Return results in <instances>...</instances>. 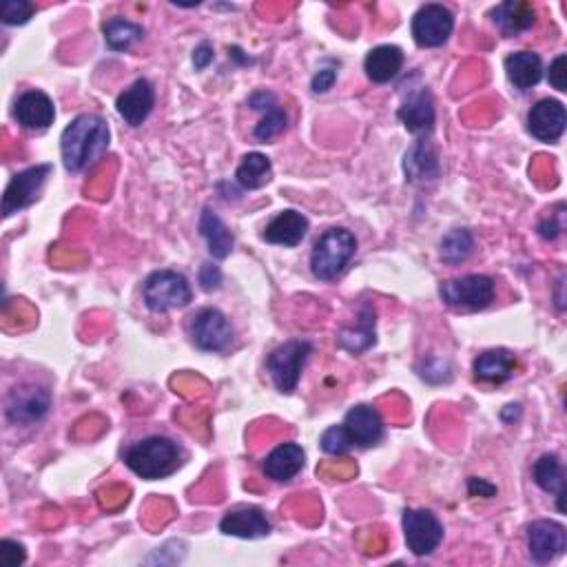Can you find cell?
I'll return each instance as SVG.
<instances>
[{"label": "cell", "instance_id": "6da1fadb", "mask_svg": "<svg viewBox=\"0 0 567 567\" xmlns=\"http://www.w3.org/2000/svg\"><path fill=\"white\" fill-rule=\"evenodd\" d=\"M109 149V127L107 120L96 113H82L71 120V125L63 131L60 138V153H63L65 169L80 173L91 167L102 153Z\"/></svg>", "mask_w": 567, "mask_h": 567}, {"label": "cell", "instance_id": "7a4b0ae2", "mask_svg": "<svg viewBox=\"0 0 567 567\" xmlns=\"http://www.w3.org/2000/svg\"><path fill=\"white\" fill-rule=\"evenodd\" d=\"M125 463L140 479L158 481L171 477V474L180 468L182 450L178 443L171 441L169 437L153 435L129 446L125 450Z\"/></svg>", "mask_w": 567, "mask_h": 567}, {"label": "cell", "instance_id": "3957f363", "mask_svg": "<svg viewBox=\"0 0 567 567\" xmlns=\"http://www.w3.org/2000/svg\"><path fill=\"white\" fill-rule=\"evenodd\" d=\"M357 251L355 235L348 229H328L313 246L311 253V271L322 282H331L337 275L344 273L348 262L353 260Z\"/></svg>", "mask_w": 567, "mask_h": 567}, {"label": "cell", "instance_id": "277c9868", "mask_svg": "<svg viewBox=\"0 0 567 567\" xmlns=\"http://www.w3.org/2000/svg\"><path fill=\"white\" fill-rule=\"evenodd\" d=\"M313 355V344L306 339H291L277 346L271 355L266 357V370L271 375L275 388L284 395H293L300 384L302 370Z\"/></svg>", "mask_w": 567, "mask_h": 567}, {"label": "cell", "instance_id": "5b68a950", "mask_svg": "<svg viewBox=\"0 0 567 567\" xmlns=\"http://www.w3.org/2000/svg\"><path fill=\"white\" fill-rule=\"evenodd\" d=\"M497 286L488 275H463L457 280H446L439 286L441 300L455 311L477 313L494 302Z\"/></svg>", "mask_w": 567, "mask_h": 567}, {"label": "cell", "instance_id": "8992f818", "mask_svg": "<svg viewBox=\"0 0 567 567\" xmlns=\"http://www.w3.org/2000/svg\"><path fill=\"white\" fill-rule=\"evenodd\" d=\"M142 297L153 313H167L173 308H184L191 302V286L182 273L156 271L142 286Z\"/></svg>", "mask_w": 567, "mask_h": 567}, {"label": "cell", "instance_id": "52a82bcc", "mask_svg": "<svg viewBox=\"0 0 567 567\" xmlns=\"http://www.w3.org/2000/svg\"><path fill=\"white\" fill-rule=\"evenodd\" d=\"M51 408L49 388L38 384H20L12 388L5 401L7 421L14 426H34Z\"/></svg>", "mask_w": 567, "mask_h": 567}, {"label": "cell", "instance_id": "ba28073f", "mask_svg": "<svg viewBox=\"0 0 567 567\" xmlns=\"http://www.w3.org/2000/svg\"><path fill=\"white\" fill-rule=\"evenodd\" d=\"M189 333L193 344L206 353H220L233 342V326L218 308H202L191 317Z\"/></svg>", "mask_w": 567, "mask_h": 567}, {"label": "cell", "instance_id": "9c48e42d", "mask_svg": "<svg viewBox=\"0 0 567 567\" xmlns=\"http://www.w3.org/2000/svg\"><path fill=\"white\" fill-rule=\"evenodd\" d=\"M49 175L51 164H36V167L16 173L3 195V218H12L14 213L32 206L38 200V193L43 191Z\"/></svg>", "mask_w": 567, "mask_h": 567}, {"label": "cell", "instance_id": "30bf717a", "mask_svg": "<svg viewBox=\"0 0 567 567\" xmlns=\"http://www.w3.org/2000/svg\"><path fill=\"white\" fill-rule=\"evenodd\" d=\"M455 29V14L446 5L428 3L412 18V38L419 47H441Z\"/></svg>", "mask_w": 567, "mask_h": 567}, {"label": "cell", "instance_id": "8fae6325", "mask_svg": "<svg viewBox=\"0 0 567 567\" xmlns=\"http://www.w3.org/2000/svg\"><path fill=\"white\" fill-rule=\"evenodd\" d=\"M404 536L408 550L415 556H430L443 541V525L435 512L406 510Z\"/></svg>", "mask_w": 567, "mask_h": 567}, {"label": "cell", "instance_id": "7c38bea8", "mask_svg": "<svg viewBox=\"0 0 567 567\" xmlns=\"http://www.w3.org/2000/svg\"><path fill=\"white\" fill-rule=\"evenodd\" d=\"M14 118L27 131H47L56 120V107L45 91L29 89L16 100Z\"/></svg>", "mask_w": 567, "mask_h": 567}, {"label": "cell", "instance_id": "4fadbf2b", "mask_svg": "<svg viewBox=\"0 0 567 567\" xmlns=\"http://www.w3.org/2000/svg\"><path fill=\"white\" fill-rule=\"evenodd\" d=\"M567 548V532L556 521H534L528 528V550L536 563H550Z\"/></svg>", "mask_w": 567, "mask_h": 567}, {"label": "cell", "instance_id": "5bb4252c", "mask_svg": "<svg viewBox=\"0 0 567 567\" xmlns=\"http://www.w3.org/2000/svg\"><path fill=\"white\" fill-rule=\"evenodd\" d=\"M397 116L401 120L412 136H430L432 129H435L437 122V109H435V100H432V94L426 89H419L415 94H410L404 105L399 107Z\"/></svg>", "mask_w": 567, "mask_h": 567}, {"label": "cell", "instance_id": "9a60e30c", "mask_svg": "<svg viewBox=\"0 0 567 567\" xmlns=\"http://www.w3.org/2000/svg\"><path fill=\"white\" fill-rule=\"evenodd\" d=\"M156 107V89L147 78H138L129 89L122 91L116 100L120 118L131 127H140Z\"/></svg>", "mask_w": 567, "mask_h": 567}, {"label": "cell", "instance_id": "2e32d148", "mask_svg": "<svg viewBox=\"0 0 567 567\" xmlns=\"http://www.w3.org/2000/svg\"><path fill=\"white\" fill-rule=\"evenodd\" d=\"M342 426L350 443L359 448H373L384 439V421L373 406L350 408Z\"/></svg>", "mask_w": 567, "mask_h": 567}, {"label": "cell", "instance_id": "e0dca14e", "mask_svg": "<svg viewBox=\"0 0 567 567\" xmlns=\"http://www.w3.org/2000/svg\"><path fill=\"white\" fill-rule=\"evenodd\" d=\"M567 111L559 100H541L536 102L528 113V131L541 142H556L565 131Z\"/></svg>", "mask_w": 567, "mask_h": 567}, {"label": "cell", "instance_id": "ac0fdd59", "mask_svg": "<svg viewBox=\"0 0 567 567\" xmlns=\"http://www.w3.org/2000/svg\"><path fill=\"white\" fill-rule=\"evenodd\" d=\"M220 530L226 536H237V539H262L273 530L271 521L266 519V514L260 508H237L226 512V517L220 521Z\"/></svg>", "mask_w": 567, "mask_h": 567}, {"label": "cell", "instance_id": "d6986e66", "mask_svg": "<svg viewBox=\"0 0 567 567\" xmlns=\"http://www.w3.org/2000/svg\"><path fill=\"white\" fill-rule=\"evenodd\" d=\"M306 461V452L297 443H280L271 455L264 459V474L266 479L275 483H288L302 472Z\"/></svg>", "mask_w": 567, "mask_h": 567}, {"label": "cell", "instance_id": "ffe728a7", "mask_svg": "<svg viewBox=\"0 0 567 567\" xmlns=\"http://www.w3.org/2000/svg\"><path fill=\"white\" fill-rule=\"evenodd\" d=\"M308 233V220L306 215L300 211H282L277 213L275 218L266 224V229L262 233L264 240L268 244H280V246H297L302 244V240Z\"/></svg>", "mask_w": 567, "mask_h": 567}, {"label": "cell", "instance_id": "44dd1931", "mask_svg": "<svg viewBox=\"0 0 567 567\" xmlns=\"http://www.w3.org/2000/svg\"><path fill=\"white\" fill-rule=\"evenodd\" d=\"M249 105L255 111H264V118L260 120V125H257L255 131H253V136L260 142L273 140L286 129L288 116H286V111L280 105H277V100H275L271 91H257V94L251 96Z\"/></svg>", "mask_w": 567, "mask_h": 567}, {"label": "cell", "instance_id": "7402d4cb", "mask_svg": "<svg viewBox=\"0 0 567 567\" xmlns=\"http://www.w3.org/2000/svg\"><path fill=\"white\" fill-rule=\"evenodd\" d=\"M492 23L497 25L505 36H519L536 25V12L530 3L505 0V3L492 9Z\"/></svg>", "mask_w": 567, "mask_h": 567}, {"label": "cell", "instance_id": "603a6c76", "mask_svg": "<svg viewBox=\"0 0 567 567\" xmlns=\"http://www.w3.org/2000/svg\"><path fill=\"white\" fill-rule=\"evenodd\" d=\"M404 171L412 184H426L435 182L441 173L437 151L430 147V142L417 140L406 153Z\"/></svg>", "mask_w": 567, "mask_h": 567}, {"label": "cell", "instance_id": "cb8c5ba5", "mask_svg": "<svg viewBox=\"0 0 567 567\" xmlns=\"http://www.w3.org/2000/svg\"><path fill=\"white\" fill-rule=\"evenodd\" d=\"M401 67H404V51L397 45H379L370 49V54L364 60L366 76L377 85H386V82L395 80Z\"/></svg>", "mask_w": 567, "mask_h": 567}, {"label": "cell", "instance_id": "d4e9b609", "mask_svg": "<svg viewBox=\"0 0 567 567\" xmlns=\"http://www.w3.org/2000/svg\"><path fill=\"white\" fill-rule=\"evenodd\" d=\"M517 357L505 348L486 350V353L474 359V377L488 384H503L514 375Z\"/></svg>", "mask_w": 567, "mask_h": 567}, {"label": "cell", "instance_id": "484cf974", "mask_svg": "<svg viewBox=\"0 0 567 567\" xmlns=\"http://www.w3.org/2000/svg\"><path fill=\"white\" fill-rule=\"evenodd\" d=\"M505 74L517 89H532L543 78V63L534 51H517L505 58Z\"/></svg>", "mask_w": 567, "mask_h": 567}, {"label": "cell", "instance_id": "4316f807", "mask_svg": "<svg viewBox=\"0 0 567 567\" xmlns=\"http://www.w3.org/2000/svg\"><path fill=\"white\" fill-rule=\"evenodd\" d=\"M339 346L346 348L348 353L359 355L368 350L370 346H375V308L370 304H364L362 311H359V319L355 326L344 328L339 333Z\"/></svg>", "mask_w": 567, "mask_h": 567}, {"label": "cell", "instance_id": "83f0119b", "mask_svg": "<svg viewBox=\"0 0 567 567\" xmlns=\"http://www.w3.org/2000/svg\"><path fill=\"white\" fill-rule=\"evenodd\" d=\"M200 233L215 260H224V257L231 255L235 237L229 231V226H226L211 209H204L200 215Z\"/></svg>", "mask_w": 567, "mask_h": 567}, {"label": "cell", "instance_id": "f1b7e54d", "mask_svg": "<svg viewBox=\"0 0 567 567\" xmlns=\"http://www.w3.org/2000/svg\"><path fill=\"white\" fill-rule=\"evenodd\" d=\"M271 175H273L271 160H268L264 153H249V156H244L240 167H237L235 180L242 189L255 191V189H262L264 184H268Z\"/></svg>", "mask_w": 567, "mask_h": 567}, {"label": "cell", "instance_id": "f546056e", "mask_svg": "<svg viewBox=\"0 0 567 567\" xmlns=\"http://www.w3.org/2000/svg\"><path fill=\"white\" fill-rule=\"evenodd\" d=\"M532 477L536 486L545 492H554L556 497H565V470L556 455H543L534 463Z\"/></svg>", "mask_w": 567, "mask_h": 567}, {"label": "cell", "instance_id": "4dcf8cb0", "mask_svg": "<svg viewBox=\"0 0 567 567\" xmlns=\"http://www.w3.org/2000/svg\"><path fill=\"white\" fill-rule=\"evenodd\" d=\"M102 34H105L109 49L129 51L133 45H138L144 38V29L138 23H131V20L111 18L105 25H102Z\"/></svg>", "mask_w": 567, "mask_h": 567}, {"label": "cell", "instance_id": "1f68e13d", "mask_svg": "<svg viewBox=\"0 0 567 567\" xmlns=\"http://www.w3.org/2000/svg\"><path fill=\"white\" fill-rule=\"evenodd\" d=\"M474 249L472 233L468 229H452L443 235L441 240V260L448 264H459L468 260V255Z\"/></svg>", "mask_w": 567, "mask_h": 567}, {"label": "cell", "instance_id": "d6a6232c", "mask_svg": "<svg viewBox=\"0 0 567 567\" xmlns=\"http://www.w3.org/2000/svg\"><path fill=\"white\" fill-rule=\"evenodd\" d=\"M36 5L29 0H5L0 5V18L5 25H25L34 16Z\"/></svg>", "mask_w": 567, "mask_h": 567}, {"label": "cell", "instance_id": "836d02e7", "mask_svg": "<svg viewBox=\"0 0 567 567\" xmlns=\"http://www.w3.org/2000/svg\"><path fill=\"white\" fill-rule=\"evenodd\" d=\"M319 443H322V450L326 452V455H346V452L353 448V443H350L344 426L328 428L322 435V439H319Z\"/></svg>", "mask_w": 567, "mask_h": 567}, {"label": "cell", "instance_id": "e575fe53", "mask_svg": "<svg viewBox=\"0 0 567 567\" xmlns=\"http://www.w3.org/2000/svg\"><path fill=\"white\" fill-rule=\"evenodd\" d=\"M27 559V550L23 543L5 539L0 541V565L3 567H18L23 565Z\"/></svg>", "mask_w": 567, "mask_h": 567}, {"label": "cell", "instance_id": "d590c367", "mask_svg": "<svg viewBox=\"0 0 567 567\" xmlns=\"http://www.w3.org/2000/svg\"><path fill=\"white\" fill-rule=\"evenodd\" d=\"M567 56L561 54V56H556L552 60V65H550V71H548V80H550V85L556 89V91H567Z\"/></svg>", "mask_w": 567, "mask_h": 567}, {"label": "cell", "instance_id": "8d00e7d4", "mask_svg": "<svg viewBox=\"0 0 567 567\" xmlns=\"http://www.w3.org/2000/svg\"><path fill=\"white\" fill-rule=\"evenodd\" d=\"M335 80H337L335 69H319L317 74L313 76L311 87H313L315 94H326V91L335 85Z\"/></svg>", "mask_w": 567, "mask_h": 567}, {"label": "cell", "instance_id": "74e56055", "mask_svg": "<svg viewBox=\"0 0 567 567\" xmlns=\"http://www.w3.org/2000/svg\"><path fill=\"white\" fill-rule=\"evenodd\" d=\"M200 284L206 291H213V288H218L222 284V273L220 268L215 264H202L200 268Z\"/></svg>", "mask_w": 567, "mask_h": 567}, {"label": "cell", "instance_id": "f35d334b", "mask_svg": "<svg viewBox=\"0 0 567 567\" xmlns=\"http://www.w3.org/2000/svg\"><path fill=\"white\" fill-rule=\"evenodd\" d=\"M468 492L472 494V497H477V494H479V497H486V499L497 497V488H494L492 483L477 479V477L468 479Z\"/></svg>", "mask_w": 567, "mask_h": 567}, {"label": "cell", "instance_id": "ab89813d", "mask_svg": "<svg viewBox=\"0 0 567 567\" xmlns=\"http://www.w3.org/2000/svg\"><path fill=\"white\" fill-rule=\"evenodd\" d=\"M213 63V47L209 43H202L200 47H195L193 51V67L202 71L204 67H209Z\"/></svg>", "mask_w": 567, "mask_h": 567}, {"label": "cell", "instance_id": "60d3db41", "mask_svg": "<svg viewBox=\"0 0 567 567\" xmlns=\"http://www.w3.org/2000/svg\"><path fill=\"white\" fill-rule=\"evenodd\" d=\"M563 233V222H556L554 218H545L539 224V235L543 240H556Z\"/></svg>", "mask_w": 567, "mask_h": 567}]
</instances>
